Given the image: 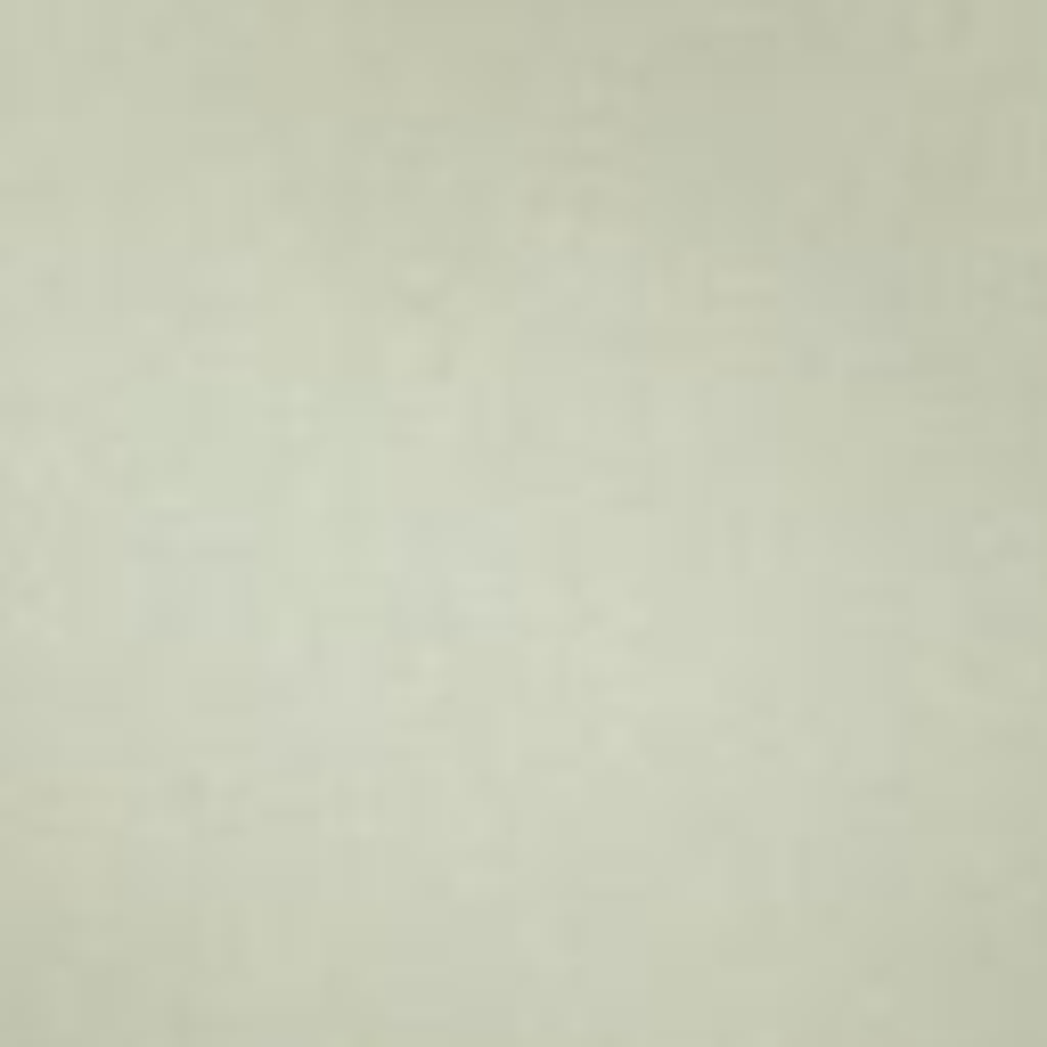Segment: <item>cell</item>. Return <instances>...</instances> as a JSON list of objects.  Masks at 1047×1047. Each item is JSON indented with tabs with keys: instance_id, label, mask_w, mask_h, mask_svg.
<instances>
[{
	"instance_id": "obj_1",
	"label": "cell",
	"mask_w": 1047,
	"mask_h": 1047,
	"mask_svg": "<svg viewBox=\"0 0 1047 1047\" xmlns=\"http://www.w3.org/2000/svg\"><path fill=\"white\" fill-rule=\"evenodd\" d=\"M802 598H810V590H802ZM810 605H819V598H810ZM819 622H827V605H819ZM827 631H835V622H827ZM835 646H843V639H835ZM843 663H851V646H843ZM851 680H860V663H851ZM868 704H875V696H868ZM875 721H884V704H875ZM884 728H892V721H884ZM892 745H900V737H892ZM900 761H909V753H900ZM909 778H916V761H909ZM916 794H925V786H916Z\"/></svg>"
}]
</instances>
